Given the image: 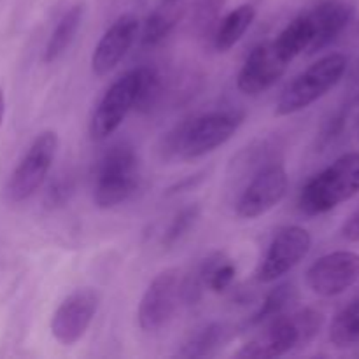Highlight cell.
<instances>
[{"label": "cell", "mask_w": 359, "mask_h": 359, "mask_svg": "<svg viewBox=\"0 0 359 359\" xmlns=\"http://www.w3.org/2000/svg\"><path fill=\"white\" fill-rule=\"evenodd\" d=\"M312 39H314V28H312V21L311 18H309L307 11H304V13L298 14L297 18H293V20L283 28V32L277 35V39L272 44L276 46L277 53H279L287 63H291L297 56H300L302 53H309Z\"/></svg>", "instance_id": "cell-16"}, {"label": "cell", "mask_w": 359, "mask_h": 359, "mask_svg": "<svg viewBox=\"0 0 359 359\" xmlns=\"http://www.w3.org/2000/svg\"><path fill=\"white\" fill-rule=\"evenodd\" d=\"M174 27L175 18L170 13L154 11V13H151L147 16L146 23H144L140 42H142L144 48H156V46H160L170 35Z\"/></svg>", "instance_id": "cell-22"}, {"label": "cell", "mask_w": 359, "mask_h": 359, "mask_svg": "<svg viewBox=\"0 0 359 359\" xmlns=\"http://www.w3.org/2000/svg\"><path fill=\"white\" fill-rule=\"evenodd\" d=\"M100 305V294L93 287L72 291L51 318V335L62 346H74L90 330Z\"/></svg>", "instance_id": "cell-11"}, {"label": "cell", "mask_w": 359, "mask_h": 359, "mask_svg": "<svg viewBox=\"0 0 359 359\" xmlns=\"http://www.w3.org/2000/svg\"><path fill=\"white\" fill-rule=\"evenodd\" d=\"M200 217V207L196 203H191V205L184 207V209L179 210L174 216L172 223L168 224V228L165 230L163 238H161V244L165 248H172V245L177 244L179 241L186 237L189 230L195 226V223Z\"/></svg>", "instance_id": "cell-23"}, {"label": "cell", "mask_w": 359, "mask_h": 359, "mask_svg": "<svg viewBox=\"0 0 359 359\" xmlns=\"http://www.w3.org/2000/svg\"><path fill=\"white\" fill-rule=\"evenodd\" d=\"M358 30H359V23H358Z\"/></svg>", "instance_id": "cell-30"}, {"label": "cell", "mask_w": 359, "mask_h": 359, "mask_svg": "<svg viewBox=\"0 0 359 359\" xmlns=\"http://www.w3.org/2000/svg\"><path fill=\"white\" fill-rule=\"evenodd\" d=\"M244 119L245 112L238 109H221L184 119L163 137L161 153L167 160H198L226 144Z\"/></svg>", "instance_id": "cell-1"}, {"label": "cell", "mask_w": 359, "mask_h": 359, "mask_svg": "<svg viewBox=\"0 0 359 359\" xmlns=\"http://www.w3.org/2000/svg\"><path fill=\"white\" fill-rule=\"evenodd\" d=\"M323 314L316 309H302L265 323V330L244 344L235 356L272 359L311 344L323 328Z\"/></svg>", "instance_id": "cell-2"}, {"label": "cell", "mask_w": 359, "mask_h": 359, "mask_svg": "<svg viewBox=\"0 0 359 359\" xmlns=\"http://www.w3.org/2000/svg\"><path fill=\"white\" fill-rule=\"evenodd\" d=\"M330 342L339 349L359 344V297L333 318L330 325Z\"/></svg>", "instance_id": "cell-20"}, {"label": "cell", "mask_w": 359, "mask_h": 359, "mask_svg": "<svg viewBox=\"0 0 359 359\" xmlns=\"http://www.w3.org/2000/svg\"><path fill=\"white\" fill-rule=\"evenodd\" d=\"M342 237L349 242H359V210L346 221L342 226Z\"/></svg>", "instance_id": "cell-26"}, {"label": "cell", "mask_w": 359, "mask_h": 359, "mask_svg": "<svg viewBox=\"0 0 359 359\" xmlns=\"http://www.w3.org/2000/svg\"><path fill=\"white\" fill-rule=\"evenodd\" d=\"M359 280V255L335 251L321 256L309 266L305 283L312 293L323 298L342 294Z\"/></svg>", "instance_id": "cell-12"}, {"label": "cell", "mask_w": 359, "mask_h": 359, "mask_svg": "<svg viewBox=\"0 0 359 359\" xmlns=\"http://www.w3.org/2000/svg\"><path fill=\"white\" fill-rule=\"evenodd\" d=\"M161 81L156 70L149 69V67H140V81H139V91H137L135 98V109L140 112L151 111L154 104H156L158 97H160Z\"/></svg>", "instance_id": "cell-24"}, {"label": "cell", "mask_w": 359, "mask_h": 359, "mask_svg": "<svg viewBox=\"0 0 359 359\" xmlns=\"http://www.w3.org/2000/svg\"><path fill=\"white\" fill-rule=\"evenodd\" d=\"M140 23L135 14H121L104 32L91 55V70L97 77H105L121 63L139 37Z\"/></svg>", "instance_id": "cell-13"}, {"label": "cell", "mask_w": 359, "mask_h": 359, "mask_svg": "<svg viewBox=\"0 0 359 359\" xmlns=\"http://www.w3.org/2000/svg\"><path fill=\"white\" fill-rule=\"evenodd\" d=\"M290 188V179L283 163L270 161L256 170L235 203L237 216L242 219H256L265 216L280 203Z\"/></svg>", "instance_id": "cell-8"}, {"label": "cell", "mask_w": 359, "mask_h": 359, "mask_svg": "<svg viewBox=\"0 0 359 359\" xmlns=\"http://www.w3.org/2000/svg\"><path fill=\"white\" fill-rule=\"evenodd\" d=\"M167 2H175V0H167Z\"/></svg>", "instance_id": "cell-28"}, {"label": "cell", "mask_w": 359, "mask_h": 359, "mask_svg": "<svg viewBox=\"0 0 359 359\" xmlns=\"http://www.w3.org/2000/svg\"><path fill=\"white\" fill-rule=\"evenodd\" d=\"M312 248V237L305 228L290 224L273 235L265 256L256 270V279L263 284L276 283L294 269Z\"/></svg>", "instance_id": "cell-9"}, {"label": "cell", "mask_w": 359, "mask_h": 359, "mask_svg": "<svg viewBox=\"0 0 359 359\" xmlns=\"http://www.w3.org/2000/svg\"><path fill=\"white\" fill-rule=\"evenodd\" d=\"M60 139L53 130L39 133L23 154L6 184V198L11 203L27 202L35 195L48 179L53 161L58 153Z\"/></svg>", "instance_id": "cell-6"}, {"label": "cell", "mask_w": 359, "mask_h": 359, "mask_svg": "<svg viewBox=\"0 0 359 359\" xmlns=\"http://www.w3.org/2000/svg\"><path fill=\"white\" fill-rule=\"evenodd\" d=\"M290 63L277 53L272 42L252 48L237 76V88L244 95L258 97L273 86L286 72Z\"/></svg>", "instance_id": "cell-14"}, {"label": "cell", "mask_w": 359, "mask_h": 359, "mask_svg": "<svg viewBox=\"0 0 359 359\" xmlns=\"http://www.w3.org/2000/svg\"><path fill=\"white\" fill-rule=\"evenodd\" d=\"M359 193V153H346L312 175L298 195L305 216H321Z\"/></svg>", "instance_id": "cell-3"}, {"label": "cell", "mask_w": 359, "mask_h": 359, "mask_svg": "<svg viewBox=\"0 0 359 359\" xmlns=\"http://www.w3.org/2000/svg\"><path fill=\"white\" fill-rule=\"evenodd\" d=\"M4 116H6V95H4L2 88H0V128H2Z\"/></svg>", "instance_id": "cell-27"}, {"label": "cell", "mask_w": 359, "mask_h": 359, "mask_svg": "<svg viewBox=\"0 0 359 359\" xmlns=\"http://www.w3.org/2000/svg\"><path fill=\"white\" fill-rule=\"evenodd\" d=\"M349 67V60L342 53H332L298 74L280 93L276 105L277 116H291L325 97L342 81Z\"/></svg>", "instance_id": "cell-5"}, {"label": "cell", "mask_w": 359, "mask_h": 359, "mask_svg": "<svg viewBox=\"0 0 359 359\" xmlns=\"http://www.w3.org/2000/svg\"><path fill=\"white\" fill-rule=\"evenodd\" d=\"M228 340H230V330L226 325L217 321L207 323L188 337L177 354L181 358H209L214 356Z\"/></svg>", "instance_id": "cell-18"}, {"label": "cell", "mask_w": 359, "mask_h": 359, "mask_svg": "<svg viewBox=\"0 0 359 359\" xmlns=\"http://www.w3.org/2000/svg\"><path fill=\"white\" fill-rule=\"evenodd\" d=\"M297 302V290L293 284H279L265 297L263 304L251 318V326H262L272 319L284 316Z\"/></svg>", "instance_id": "cell-21"}, {"label": "cell", "mask_w": 359, "mask_h": 359, "mask_svg": "<svg viewBox=\"0 0 359 359\" xmlns=\"http://www.w3.org/2000/svg\"><path fill=\"white\" fill-rule=\"evenodd\" d=\"M74 191H76V182L70 175H56L51 182H49L48 189H46L44 205L48 209H60L65 207L72 198Z\"/></svg>", "instance_id": "cell-25"}, {"label": "cell", "mask_w": 359, "mask_h": 359, "mask_svg": "<svg viewBox=\"0 0 359 359\" xmlns=\"http://www.w3.org/2000/svg\"><path fill=\"white\" fill-rule=\"evenodd\" d=\"M307 14L314 28V39L309 48V55H314L328 48L349 27L354 16V7L347 0H321L311 7Z\"/></svg>", "instance_id": "cell-15"}, {"label": "cell", "mask_w": 359, "mask_h": 359, "mask_svg": "<svg viewBox=\"0 0 359 359\" xmlns=\"http://www.w3.org/2000/svg\"><path fill=\"white\" fill-rule=\"evenodd\" d=\"M140 67L123 74L105 91L98 102L90 121V135L93 140H105L121 126L130 111L135 109L139 91Z\"/></svg>", "instance_id": "cell-7"}, {"label": "cell", "mask_w": 359, "mask_h": 359, "mask_svg": "<svg viewBox=\"0 0 359 359\" xmlns=\"http://www.w3.org/2000/svg\"><path fill=\"white\" fill-rule=\"evenodd\" d=\"M140 182V165L135 149L119 142L100 158L95 172L93 202L98 209H114L133 196Z\"/></svg>", "instance_id": "cell-4"}, {"label": "cell", "mask_w": 359, "mask_h": 359, "mask_svg": "<svg viewBox=\"0 0 359 359\" xmlns=\"http://www.w3.org/2000/svg\"><path fill=\"white\" fill-rule=\"evenodd\" d=\"M255 18L256 9L251 4H242V6L231 9L221 20L216 35H214V48H216V51L226 53L231 48H235L245 35V32L255 23Z\"/></svg>", "instance_id": "cell-19"}, {"label": "cell", "mask_w": 359, "mask_h": 359, "mask_svg": "<svg viewBox=\"0 0 359 359\" xmlns=\"http://www.w3.org/2000/svg\"><path fill=\"white\" fill-rule=\"evenodd\" d=\"M358 135H359V128H358Z\"/></svg>", "instance_id": "cell-29"}, {"label": "cell", "mask_w": 359, "mask_h": 359, "mask_svg": "<svg viewBox=\"0 0 359 359\" xmlns=\"http://www.w3.org/2000/svg\"><path fill=\"white\" fill-rule=\"evenodd\" d=\"M84 16V6L83 4H76V6L69 7L63 13L56 23L55 30L49 35L48 44L44 49V63H55L56 60L62 58L70 48V44L76 39L77 32H79L81 23H83Z\"/></svg>", "instance_id": "cell-17"}, {"label": "cell", "mask_w": 359, "mask_h": 359, "mask_svg": "<svg viewBox=\"0 0 359 359\" xmlns=\"http://www.w3.org/2000/svg\"><path fill=\"white\" fill-rule=\"evenodd\" d=\"M181 283L179 269L163 270L151 280L137 311V321L142 332L156 333L168 325L181 298Z\"/></svg>", "instance_id": "cell-10"}]
</instances>
